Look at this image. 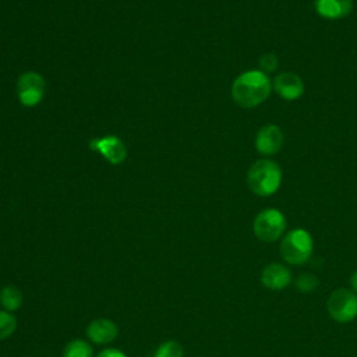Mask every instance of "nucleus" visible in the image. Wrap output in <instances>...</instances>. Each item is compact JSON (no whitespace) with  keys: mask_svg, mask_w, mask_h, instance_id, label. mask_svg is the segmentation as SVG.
<instances>
[{"mask_svg":"<svg viewBox=\"0 0 357 357\" xmlns=\"http://www.w3.org/2000/svg\"><path fill=\"white\" fill-rule=\"evenodd\" d=\"M314 8L325 20H340L350 14L353 0H314Z\"/></svg>","mask_w":357,"mask_h":357,"instance_id":"f8f14e48","label":"nucleus"},{"mask_svg":"<svg viewBox=\"0 0 357 357\" xmlns=\"http://www.w3.org/2000/svg\"><path fill=\"white\" fill-rule=\"evenodd\" d=\"M273 89L284 100H296L304 92L303 79L296 73H280L273 79Z\"/></svg>","mask_w":357,"mask_h":357,"instance_id":"1a4fd4ad","label":"nucleus"},{"mask_svg":"<svg viewBox=\"0 0 357 357\" xmlns=\"http://www.w3.org/2000/svg\"><path fill=\"white\" fill-rule=\"evenodd\" d=\"M17 329V318L13 312L0 310V340L10 337Z\"/></svg>","mask_w":357,"mask_h":357,"instance_id":"2eb2a0df","label":"nucleus"},{"mask_svg":"<svg viewBox=\"0 0 357 357\" xmlns=\"http://www.w3.org/2000/svg\"><path fill=\"white\" fill-rule=\"evenodd\" d=\"M145 357H151V356H145Z\"/></svg>","mask_w":357,"mask_h":357,"instance_id":"412c9836","label":"nucleus"},{"mask_svg":"<svg viewBox=\"0 0 357 357\" xmlns=\"http://www.w3.org/2000/svg\"><path fill=\"white\" fill-rule=\"evenodd\" d=\"M261 282L269 290H283L291 282V272L287 266L272 262L262 269Z\"/></svg>","mask_w":357,"mask_h":357,"instance_id":"9b49d317","label":"nucleus"},{"mask_svg":"<svg viewBox=\"0 0 357 357\" xmlns=\"http://www.w3.org/2000/svg\"><path fill=\"white\" fill-rule=\"evenodd\" d=\"M284 229H286L284 215L275 208L261 211L255 216L252 223L254 234L257 236V238L265 243H273L279 240V237H282V234L284 233Z\"/></svg>","mask_w":357,"mask_h":357,"instance_id":"20e7f679","label":"nucleus"},{"mask_svg":"<svg viewBox=\"0 0 357 357\" xmlns=\"http://www.w3.org/2000/svg\"><path fill=\"white\" fill-rule=\"evenodd\" d=\"M63 357H93V347L84 339H74L66 344Z\"/></svg>","mask_w":357,"mask_h":357,"instance_id":"4468645a","label":"nucleus"},{"mask_svg":"<svg viewBox=\"0 0 357 357\" xmlns=\"http://www.w3.org/2000/svg\"><path fill=\"white\" fill-rule=\"evenodd\" d=\"M350 284H351V289L354 293H357V269L351 273L350 276Z\"/></svg>","mask_w":357,"mask_h":357,"instance_id":"aec40b11","label":"nucleus"},{"mask_svg":"<svg viewBox=\"0 0 357 357\" xmlns=\"http://www.w3.org/2000/svg\"><path fill=\"white\" fill-rule=\"evenodd\" d=\"M153 357H184V349L177 340H166L159 344Z\"/></svg>","mask_w":357,"mask_h":357,"instance_id":"dca6fc26","label":"nucleus"},{"mask_svg":"<svg viewBox=\"0 0 357 357\" xmlns=\"http://www.w3.org/2000/svg\"><path fill=\"white\" fill-rule=\"evenodd\" d=\"M283 132L276 124H266L261 127L255 135V148L261 155H276L283 146Z\"/></svg>","mask_w":357,"mask_h":357,"instance_id":"6e6552de","label":"nucleus"},{"mask_svg":"<svg viewBox=\"0 0 357 357\" xmlns=\"http://www.w3.org/2000/svg\"><path fill=\"white\" fill-rule=\"evenodd\" d=\"M312 248L314 243L311 234L304 229H293L283 237L279 251L287 264L301 265L310 259Z\"/></svg>","mask_w":357,"mask_h":357,"instance_id":"7ed1b4c3","label":"nucleus"},{"mask_svg":"<svg viewBox=\"0 0 357 357\" xmlns=\"http://www.w3.org/2000/svg\"><path fill=\"white\" fill-rule=\"evenodd\" d=\"M45 79L36 71H26L17 81V95L21 105L26 107L36 106L45 95Z\"/></svg>","mask_w":357,"mask_h":357,"instance_id":"423d86ee","label":"nucleus"},{"mask_svg":"<svg viewBox=\"0 0 357 357\" xmlns=\"http://www.w3.org/2000/svg\"><path fill=\"white\" fill-rule=\"evenodd\" d=\"M279 60L273 53H265L259 59V67L262 73H273L278 68Z\"/></svg>","mask_w":357,"mask_h":357,"instance_id":"a211bd4d","label":"nucleus"},{"mask_svg":"<svg viewBox=\"0 0 357 357\" xmlns=\"http://www.w3.org/2000/svg\"><path fill=\"white\" fill-rule=\"evenodd\" d=\"M89 148L100 153L110 165H121L127 158V148L116 135L93 138L89 141Z\"/></svg>","mask_w":357,"mask_h":357,"instance_id":"0eeeda50","label":"nucleus"},{"mask_svg":"<svg viewBox=\"0 0 357 357\" xmlns=\"http://www.w3.org/2000/svg\"><path fill=\"white\" fill-rule=\"evenodd\" d=\"M328 312L339 324L351 322L357 317V294L347 289H336L328 298Z\"/></svg>","mask_w":357,"mask_h":357,"instance_id":"39448f33","label":"nucleus"},{"mask_svg":"<svg viewBox=\"0 0 357 357\" xmlns=\"http://www.w3.org/2000/svg\"><path fill=\"white\" fill-rule=\"evenodd\" d=\"M22 301H24L22 293L17 286L7 284V286L1 287V290H0V305L3 307V310L14 312L22 305Z\"/></svg>","mask_w":357,"mask_h":357,"instance_id":"ddd939ff","label":"nucleus"},{"mask_svg":"<svg viewBox=\"0 0 357 357\" xmlns=\"http://www.w3.org/2000/svg\"><path fill=\"white\" fill-rule=\"evenodd\" d=\"M119 335V328L114 321L109 318H96L89 322L86 336L92 343L107 344L112 343Z\"/></svg>","mask_w":357,"mask_h":357,"instance_id":"9d476101","label":"nucleus"},{"mask_svg":"<svg viewBox=\"0 0 357 357\" xmlns=\"http://www.w3.org/2000/svg\"><path fill=\"white\" fill-rule=\"evenodd\" d=\"M282 183V169L271 159H259L254 162L247 172L248 188L259 197L275 194Z\"/></svg>","mask_w":357,"mask_h":357,"instance_id":"f03ea898","label":"nucleus"},{"mask_svg":"<svg viewBox=\"0 0 357 357\" xmlns=\"http://www.w3.org/2000/svg\"><path fill=\"white\" fill-rule=\"evenodd\" d=\"M272 82L261 70H248L231 84V98L240 107H255L265 102L271 93Z\"/></svg>","mask_w":357,"mask_h":357,"instance_id":"f257e3e1","label":"nucleus"},{"mask_svg":"<svg viewBox=\"0 0 357 357\" xmlns=\"http://www.w3.org/2000/svg\"><path fill=\"white\" fill-rule=\"evenodd\" d=\"M96 357H127V356L124 351H121L116 347H106Z\"/></svg>","mask_w":357,"mask_h":357,"instance_id":"6ab92c4d","label":"nucleus"},{"mask_svg":"<svg viewBox=\"0 0 357 357\" xmlns=\"http://www.w3.org/2000/svg\"><path fill=\"white\" fill-rule=\"evenodd\" d=\"M319 284V279L312 273H301L294 280V286L300 293H311L314 291Z\"/></svg>","mask_w":357,"mask_h":357,"instance_id":"f3484780","label":"nucleus"}]
</instances>
